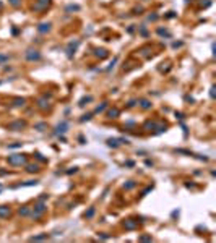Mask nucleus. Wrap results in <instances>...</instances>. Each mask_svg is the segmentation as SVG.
Here are the masks:
<instances>
[{"label":"nucleus","mask_w":216,"mask_h":243,"mask_svg":"<svg viewBox=\"0 0 216 243\" xmlns=\"http://www.w3.org/2000/svg\"><path fill=\"white\" fill-rule=\"evenodd\" d=\"M10 2H11L13 5H18V3H20V0H10Z\"/></svg>","instance_id":"20"},{"label":"nucleus","mask_w":216,"mask_h":243,"mask_svg":"<svg viewBox=\"0 0 216 243\" xmlns=\"http://www.w3.org/2000/svg\"><path fill=\"white\" fill-rule=\"evenodd\" d=\"M96 55H99V57H106V50H102V49H101V50H98V52H96Z\"/></svg>","instance_id":"16"},{"label":"nucleus","mask_w":216,"mask_h":243,"mask_svg":"<svg viewBox=\"0 0 216 243\" xmlns=\"http://www.w3.org/2000/svg\"><path fill=\"white\" fill-rule=\"evenodd\" d=\"M15 102H16L15 105H23V102H25V99H16Z\"/></svg>","instance_id":"17"},{"label":"nucleus","mask_w":216,"mask_h":243,"mask_svg":"<svg viewBox=\"0 0 216 243\" xmlns=\"http://www.w3.org/2000/svg\"><path fill=\"white\" fill-rule=\"evenodd\" d=\"M140 102H141V107H143V109H150V105H151L148 100H140Z\"/></svg>","instance_id":"12"},{"label":"nucleus","mask_w":216,"mask_h":243,"mask_svg":"<svg viewBox=\"0 0 216 243\" xmlns=\"http://www.w3.org/2000/svg\"><path fill=\"white\" fill-rule=\"evenodd\" d=\"M26 58L28 60H39V58H41V54H39L37 50H28Z\"/></svg>","instance_id":"3"},{"label":"nucleus","mask_w":216,"mask_h":243,"mask_svg":"<svg viewBox=\"0 0 216 243\" xmlns=\"http://www.w3.org/2000/svg\"><path fill=\"white\" fill-rule=\"evenodd\" d=\"M124 225H125V229H135V227H136L135 222H130V220H125V224H124Z\"/></svg>","instance_id":"7"},{"label":"nucleus","mask_w":216,"mask_h":243,"mask_svg":"<svg viewBox=\"0 0 216 243\" xmlns=\"http://www.w3.org/2000/svg\"><path fill=\"white\" fill-rule=\"evenodd\" d=\"M7 58H8V57H7V55H0V62H5V60H7Z\"/></svg>","instance_id":"18"},{"label":"nucleus","mask_w":216,"mask_h":243,"mask_svg":"<svg viewBox=\"0 0 216 243\" xmlns=\"http://www.w3.org/2000/svg\"><path fill=\"white\" fill-rule=\"evenodd\" d=\"M93 214H94V207H91V209L88 211V212H85V217H91Z\"/></svg>","instance_id":"14"},{"label":"nucleus","mask_w":216,"mask_h":243,"mask_svg":"<svg viewBox=\"0 0 216 243\" xmlns=\"http://www.w3.org/2000/svg\"><path fill=\"white\" fill-rule=\"evenodd\" d=\"M25 122H21V120H18V122H13V123H10L8 125V130H21V128H25Z\"/></svg>","instance_id":"4"},{"label":"nucleus","mask_w":216,"mask_h":243,"mask_svg":"<svg viewBox=\"0 0 216 243\" xmlns=\"http://www.w3.org/2000/svg\"><path fill=\"white\" fill-rule=\"evenodd\" d=\"M37 165H28V172H37Z\"/></svg>","instance_id":"13"},{"label":"nucleus","mask_w":216,"mask_h":243,"mask_svg":"<svg viewBox=\"0 0 216 243\" xmlns=\"http://www.w3.org/2000/svg\"><path fill=\"white\" fill-rule=\"evenodd\" d=\"M20 214H21V216H28V214H29V207H23V209H20Z\"/></svg>","instance_id":"9"},{"label":"nucleus","mask_w":216,"mask_h":243,"mask_svg":"<svg viewBox=\"0 0 216 243\" xmlns=\"http://www.w3.org/2000/svg\"><path fill=\"white\" fill-rule=\"evenodd\" d=\"M117 115H119V110H117V109H114V110H109V117H111V118L117 117Z\"/></svg>","instance_id":"8"},{"label":"nucleus","mask_w":216,"mask_h":243,"mask_svg":"<svg viewBox=\"0 0 216 243\" xmlns=\"http://www.w3.org/2000/svg\"><path fill=\"white\" fill-rule=\"evenodd\" d=\"M44 211H45V204H44V203H39V204H37V206L34 207L33 217H34V219H39V217H41V214H42Z\"/></svg>","instance_id":"2"},{"label":"nucleus","mask_w":216,"mask_h":243,"mask_svg":"<svg viewBox=\"0 0 216 243\" xmlns=\"http://www.w3.org/2000/svg\"><path fill=\"white\" fill-rule=\"evenodd\" d=\"M49 26H50L49 23H47V24H41V28H39V31H41V33H44V31H49Z\"/></svg>","instance_id":"10"},{"label":"nucleus","mask_w":216,"mask_h":243,"mask_svg":"<svg viewBox=\"0 0 216 243\" xmlns=\"http://www.w3.org/2000/svg\"><path fill=\"white\" fill-rule=\"evenodd\" d=\"M44 238H47V233H45V235H37V237L31 238V240H44Z\"/></svg>","instance_id":"15"},{"label":"nucleus","mask_w":216,"mask_h":243,"mask_svg":"<svg viewBox=\"0 0 216 243\" xmlns=\"http://www.w3.org/2000/svg\"><path fill=\"white\" fill-rule=\"evenodd\" d=\"M8 164H11V165H23V164H26V157L21 156V154H13V156L8 157Z\"/></svg>","instance_id":"1"},{"label":"nucleus","mask_w":216,"mask_h":243,"mask_svg":"<svg viewBox=\"0 0 216 243\" xmlns=\"http://www.w3.org/2000/svg\"><path fill=\"white\" fill-rule=\"evenodd\" d=\"M107 144L109 146H114V148H117V139H107Z\"/></svg>","instance_id":"11"},{"label":"nucleus","mask_w":216,"mask_h":243,"mask_svg":"<svg viewBox=\"0 0 216 243\" xmlns=\"http://www.w3.org/2000/svg\"><path fill=\"white\" fill-rule=\"evenodd\" d=\"M67 128H68L67 122H62L60 125H57V128H55V133H63V131H67Z\"/></svg>","instance_id":"5"},{"label":"nucleus","mask_w":216,"mask_h":243,"mask_svg":"<svg viewBox=\"0 0 216 243\" xmlns=\"http://www.w3.org/2000/svg\"><path fill=\"white\" fill-rule=\"evenodd\" d=\"M135 186V183H128V185H125V188H133Z\"/></svg>","instance_id":"19"},{"label":"nucleus","mask_w":216,"mask_h":243,"mask_svg":"<svg viewBox=\"0 0 216 243\" xmlns=\"http://www.w3.org/2000/svg\"><path fill=\"white\" fill-rule=\"evenodd\" d=\"M10 216V207L0 206V217H8Z\"/></svg>","instance_id":"6"}]
</instances>
